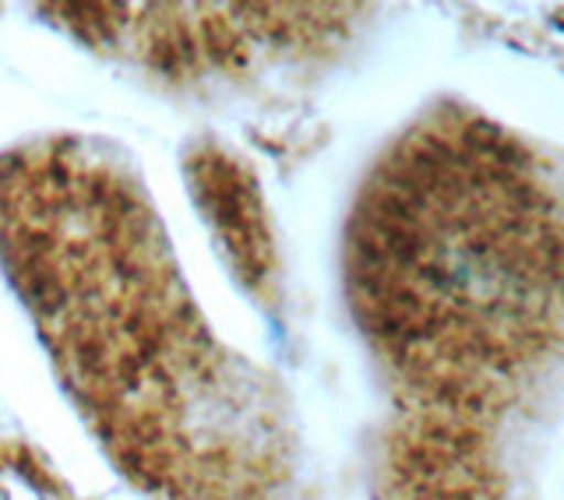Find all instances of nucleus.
<instances>
[{
    "label": "nucleus",
    "instance_id": "nucleus-1",
    "mask_svg": "<svg viewBox=\"0 0 564 500\" xmlns=\"http://www.w3.org/2000/svg\"><path fill=\"white\" fill-rule=\"evenodd\" d=\"M339 290L375 373V500H519L564 399V166L437 99L370 159Z\"/></svg>",
    "mask_w": 564,
    "mask_h": 500
},
{
    "label": "nucleus",
    "instance_id": "nucleus-4",
    "mask_svg": "<svg viewBox=\"0 0 564 500\" xmlns=\"http://www.w3.org/2000/svg\"><path fill=\"white\" fill-rule=\"evenodd\" d=\"M184 173L191 176L202 216L212 222V237H219V247L226 250V264L254 303L272 307L279 300V254L269 208L251 170L219 141H205L184 152Z\"/></svg>",
    "mask_w": 564,
    "mask_h": 500
},
{
    "label": "nucleus",
    "instance_id": "nucleus-2",
    "mask_svg": "<svg viewBox=\"0 0 564 500\" xmlns=\"http://www.w3.org/2000/svg\"><path fill=\"white\" fill-rule=\"evenodd\" d=\"M0 279L145 500H307L290 388L212 328L138 159L93 131L0 149Z\"/></svg>",
    "mask_w": 564,
    "mask_h": 500
},
{
    "label": "nucleus",
    "instance_id": "nucleus-3",
    "mask_svg": "<svg viewBox=\"0 0 564 500\" xmlns=\"http://www.w3.org/2000/svg\"><path fill=\"white\" fill-rule=\"evenodd\" d=\"M43 22L155 93L216 102L304 81L364 25V4H46Z\"/></svg>",
    "mask_w": 564,
    "mask_h": 500
}]
</instances>
